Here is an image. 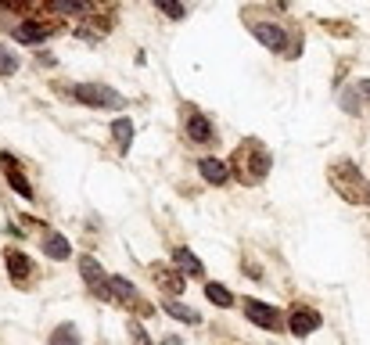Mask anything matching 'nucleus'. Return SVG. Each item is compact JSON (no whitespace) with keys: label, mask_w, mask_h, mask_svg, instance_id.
<instances>
[{"label":"nucleus","mask_w":370,"mask_h":345,"mask_svg":"<svg viewBox=\"0 0 370 345\" xmlns=\"http://www.w3.org/2000/svg\"><path fill=\"white\" fill-rule=\"evenodd\" d=\"M331 187L352 205H370V180L360 172L356 162H334L331 166Z\"/></svg>","instance_id":"nucleus-1"},{"label":"nucleus","mask_w":370,"mask_h":345,"mask_svg":"<svg viewBox=\"0 0 370 345\" xmlns=\"http://www.w3.org/2000/svg\"><path fill=\"white\" fill-rule=\"evenodd\" d=\"M230 172L241 177L245 183H255L270 172V151L259 144V140H245L237 151H234V162H230Z\"/></svg>","instance_id":"nucleus-2"},{"label":"nucleus","mask_w":370,"mask_h":345,"mask_svg":"<svg viewBox=\"0 0 370 345\" xmlns=\"http://www.w3.org/2000/svg\"><path fill=\"white\" fill-rule=\"evenodd\" d=\"M245 313H248V320L255 327H266V331H284L287 320H284V313L277 306H270V302H259V299H245Z\"/></svg>","instance_id":"nucleus-3"},{"label":"nucleus","mask_w":370,"mask_h":345,"mask_svg":"<svg viewBox=\"0 0 370 345\" xmlns=\"http://www.w3.org/2000/svg\"><path fill=\"white\" fill-rule=\"evenodd\" d=\"M76 98L83 104H94V108H122V93H116L111 87H101V83H83L76 87Z\"/></svg>","instance_id":"nucleus-4"},{"label":"nucleus","mask_w":370,"mask_h":345,"mask_svg":"<svg viewBox=\"0 0 370 345\" xmlns=\"http://www.w3.org/2000/svg\"><path fill=\"white\" fill-rule=\"evenodd\" d=\"M324 324V317L313 309V306H292V313H287V327L298 335V338H305V335H313L316 327Z\"/></svg>","instance_id":"nucleus-5"},{"label":"nucleus","mask_w":370,"mask_h":345,"mask_svg":"<svg viewBox=\"0 0 370 345\" xmlns=\"http://www.w3.org/2000/svg\"><path fill=\"white\" fill-rule=\"evenodd\" d=\"M79 274H83V280L90 285L94 295H101V299H111V295H108V274L101 270V263L94 259V256H83V259H79Z\"/></svg>","instance_id":"nucleus-6"},{"label":"nucleus","mask_w":370,"mask_h":345,"mask_svg":"<svg viewBox=\"0 0 370 345\" xmlns=\"http://www.w3.org/2000/svg\"><path fill=\"white\" fill-rule=\"evenodd\" d=\"M151 277H155V285L169 295H184V288H187L180 266H151Z\"/></svg>","instance_id":"nucleus-7"},{"label":"nucleus","mask_w":370,"mask_h":345,"mask_svg":"<svg viewBox=\"0 0 370 345\" xmlns=\"http://www.w3.org/2000/svg\"><path fill=\"white\" fill-rule=\"evenodd\" d=\"M252 33H255V40H259V43H266L270 51H277V54H284V51H287V36H284V29H281V25H273V22H259V25L252 29Z\"/></svg>","instance_id":"nucleus-8"},{"label":"nucleus","mask_w":370,"mask_h":345,"mask_svg":"<svg viewBox=\"0 0 370 345\" xmlns=\"http://www.w3.org/2000/svg\"><path fill=\"white\" fill-rule=\"evenodd\" d=\"M4 266H8V274L19 280V285H25V280L33 277V263H29L25 252H14V248H8V252H4Z\"/></svg>","instance_id":"nucleus-9"},{"label":"nucleus","mask_w":370,"mask_h":345,"mask_svg":"<svg viewBox=\"0 0 370 345\" xmlns=\"http://www.w3.org/2000/svg\"><path fill=\"white\" fill-rule=\"evenodd\" d=\"M43 256L47 259H69L72 256V245L65 241V238H61V234H47V238H43Z\"/></svg>","instance_id":"nucleus-10"},{"label":"nucleus","mask_w":370,"mask_h":345,"mask_svg":"<svg viewBox=\"0 0 370 345\" xmlns=\"http://www.w3.org/2000/svg\"><path fill=\"white\" fill-rule=\"evenodd\" d=\"M187 137L198 140V144H208V140H213V122L205 115H191L187 119Z\"/></svg>","instance_id":"nucleus-11"},{"label":"nucleus","mask_w":370,"mask_h":345,"mask_svg":"<svg viewBox=\"0 0 370 345\" xmlns=\"http://www.w3.org/2000/svg\"><path fill=\"white\" fill-rule=\"evenodd\" d=\"M198 169H202V177H205L208 183H227V177H230V169L223 166L219 159H202Z\"/></svg>","instance_id":"nucleus-12"},{"label":"nucleus","mask_w":370,"mask_h":345,"mask_svg":"<svg viewBox=\"0 0 370 345\" xmlns=\"http://www.w3.org/2000/svg\"><path fill=\"white\" fill-rule=\"evenodd\" d=\"M14 36H19L22 43H40V40H47V36H51V29H47L43 22H25V25H19V29H14Z\"/></svg>","instance_id":"nucleus-13"},{"label":"nucleus","mask_w":370,"mask_h":345,"mask_svg":"<svg viewBox=\"0 0 370 345\" xmlns=\"http://www.w3.org/2000/svg\"><path fill=\"white\" fill-rule=\"evenodd\" d=\"M111 133H116V140H119V151L126 155V151H130V144H133V122L130 119H116V122H111Z\"/></svg>","instance_id":"nucleus-14"},{"label":"nucleus","mask_w":370,"mask_h":345,"mask_svg":"<svg viewBox=\"0 0 370 345\" xmlns=\"http://www.w3.org/2000/svg\"><path fill=\"white\" fill-rule=\"evenodd\" d=\"M205 295H208V302L219 306V309H230V306H234V295L223 288L219 280H208V285H205Z\"/></svg>","instance_id":"nucleus-15"},{"label":"nucleus","mask_w":370,"mask_h":345,"mask_svg":"<svg viewBox=\"0 0 370 345\" xmlns=\"http://www.w3.org/2000/svg\"><path fill=\"white\" fill-rule=\"evenodd\" d=\"M176 266H180L184 274H191V277H202V263H198V256L191 252V248H176Z\"/></svg>","instance_id":"nucleus-16"},{"label":"nucleus","mask_w":370,"mask_h":345,"mask_svg":"<svg viewBox=\"0 0 370 345\" xmlns=\"http://www.w3.org/2000/svg\"><path fill=\"white\" fill-rule=\"evenodd\" d=\"M166 313L169 317H176V320H184V324H202V317L191 306H184V302H166Z\"/></svg>","instance_id":"nucleus-17"},{"label":"nucleus","mask_w":370,"mask_h":345,"mask_svg":"<svg viewBox=\"0 0 370 345\" xmlns=\"http://www.w3.org/2000/svg\"><path fill=\"white\" fill-rule=\"evenodd\" d=\"M51 8L61 11V14H87L90 0H51Z\"/></svg>","instance_id":"nucleus-18"},{"label":"nucleus","mask_w":370,"mask_h":345,"mask_svg":"<svg viewBox=\"0 0 370 345\" xmlns=\"http://www.w3.org/2000/svg\"><path fill=\"white\" fill-rule=\"evenodd\" d=\"M51 345H79V331H76V324H61L58 331L51 335Z\"/></svg>","instance_id":"nucleus-19"},{"label":"nucleus","mask_w":370,"mask_h":345,"mask_svg":"<svg viewBox=\"0 0 370 345\" xmlns=\"http://www.w3.org/2000/svg\"><path fill=\"white\" fill-rule=\"evenodd\" d=\"M8 183L14 187V191H19L22 198H33V183H29L25 177H22V172H19V166H14L11 172H8Z\"/></svg>","instance_id":"nucleus-20"},{"label":"nucleus","mask_w":370,"mask_h":345,"mask_svg":"<svg viewBox=\"0 0 370 345\" xmlns=\"http://www.w3.org/2000/svg\"><path fill=\"white\" fill-rule=\"evenodd\" d=\"M155 8L162 11L166 19H173V22L184 19V4H180V0H155Z\"/></svg>","instance_id":"nucleus-21"},{"label":"nucleus","mask_w":370,"mask_h":345,"mask_svg":"<svg viewBox=\"0 0 370 345\" xmlns=\"http://www.w3.org/2000/svg\"><path fill=\"white\" fill-rule=\"evenodd\" d=\"M14 69H19V61H14V54L0 47V76H11Z\"/></svg>","instance_id":"nucleus-22"},{"label":"nucleus","mask_w":370,"mask_h":345,"mask_svg":"<svg viewBox=\"0 0 370 345\" xmlns=\"http://www.w3.org/2000/svg\"><path fill=\"white\" fill-rule=\"evenodd\" d=\"M33 0H0V8H11V11H25Z\"/></svg>","instance_id":"nucleus-23"},{"label":"nucleus","mask_w":370,"mask_h":345,"mask_svg":"<svg viewBox=\"0 0 370 345\" xmlns=\"http://www.w3.org/2000/svg\"><path fill=\"white\" fill-rule=\"evenodd\" d=\"M130 335H133V342H137V345H148V335L140 331V324H130Z\"/></svg>","instance_id":"nucleus-24"},{"label":"nucleus","mask_w":370,"mask_h":345,"mask_svg":"<svg viewBox=\"0 0 370 345\" xmlns=\"http://www.w3.org/2000/svg\"><path fill=\"white\" fill-rule=\"evenodd\" d=\"M327 29H331V33H338V36H345L349 33V25H342V22H324Z\"/></svg>","instance_id":"nucleus-25"},{"label":"nucleus","mask_w":370,"mask_h":345,"mask_svg":"<svg viewBox=\"0 0 370 345\" xmlns=\"http://www.w3.org/2000/svg\"><path fill=\"white\" fill-rule=\"evenodd\" d=\"M162 345H184V342H180V338H166Z\"/></svg>","instance_id":"nucleus-26"},{"label":"nucleus","mask_w":370,"mask_h":345,"mask_svg":"<svg viewBox=\"0 0 370 345\" xmlns=\"http://www.w3.org/2000/svg\"><path fill=\"white\" fill-rule=\"evenodd\" d=\"M360 87H363V93H367V98H370V80H367V83H360Z\"/></svg>","instance_id":"nucleus-27"}]
</instances>
